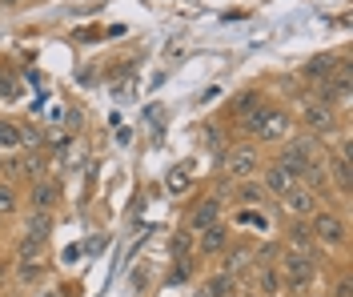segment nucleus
<instances>
[{
  "mask_svg": "<svg viewBox=\"0 0 353 297\" xmlns=\"http://www.w3.org/2000/svg\"><path fill=\"white\" fill-rule=\"evenodd\" d=\"M313 241H325V245H341L345 241V221L337 213H313Z\"/></svg>",
  "mask_w": 353,
  "mask_h": 297,
  "instance_id": "obj_3",
  "label": "nucleus"
},
{
  "mask_svg": "<svg viewBox=\"0 0 353 297\" xmlns=\"http://www.w3.org/2000/svg\"><path fill=\"white\" fill-rule=\"evenodd\" d=\"M257 285L265 289V297H285V281L273 265H257Z\"/></svg>",
  "mask_w": 353,
  "mask_h": 297,
  "instance_id": "obj_11",
  "label": "nucleus"
},
{
  "mask_svg": "<svg viewBox=\"0 0 353 297\" xmlns=\"http://www.w3.org/2000/svg\"><path fill=\"white\" fill-rule=\"evenodd\" d=\"M289 253H305V257H313V233H309L305 225L289 229Z\"/></svg>",
  "mask_w": 353,
  "mask_h": 297,
  "instance_id": "obj_13",
  "label": "nucleus"
},
{
  "mask_svg": "<svg viewBox=\"0 0 353 297\" xmlns=\"http://www.w3.org/2000/svg\"><path fill=\"white\" fill-rule=\"evenodd\" d=\"M293 185H297V181L289 177L281 165H269V169H265V193H277V197H285Z\"/></svg>",
  "mask_w": 353,
  "mask_h": 297,
  "instance_id": "obj_10",
  "label": "nucleus"
},
{
  "mask_svg": "<svg viewBox=\"0 0 353 297\" xmlns=\"http://www.w3.org/2000/svg\"><path fill=\"white\" fill-rule=\"evenodd\" d=\"M301 116H305V125L313 133H330L333 129V105H325V101H309Z\"/></svg>",
  "mask_w": 353,
  "mask_h": 297,
  "instance_id": "obj_6",
  "label": "nucleus"
},
{
  "mask_svg": "<svg viewBox=\"0 0 353 297\" xmlns=\"http://www.w3.org/2000/svg\"><path fill=\"white\" fill-rule=\"evenodd\" d=\"M281 205H285V213H293V217H313V213H317V193L305 189V185H293L285 197H281Z\"/></svg>",
  "mask_w": 353,
  "mask_h": 297,
  "instance_id": "obj_4",
  "label": "nucleus"
},
{
  "mask_svg": "<svg viewBox=\"0 0 353 297\" xmlns=\"http://www.w3.org/2000/svg\"><path fill=\"white\" fill-rule=\"evenodd\" d=\"M61 201V189H57V181H48V177H41V181H32V209H48Z\"/></svg>",
  "mask_w": 353,
  "mask_h": 297,
  "instance_id": "obj_9",
  "label": "nucleus"
},
{
  "mask_svg": "<svg viewBox=\"0 0 353 297\" xmlns=\"http://www.w3.org/2000/svg\"><path fill=\"white\" fill-rule=\"evenodd\" d=\"M237 197H241L245 205H261L265 201V185L261 181H241L237 185Z\"/></svg>",
  "mask_w": 353,
  "mask_h": 297,
  "instance_id": "obj_16",
  "label": "nucleus"
},
{
  "mask_svg": "<svg viewBox=\"0 0 353 297\" xmlns=\"http://www.w3.org/2000/svg\"><path fill=\"white\" fill-rule=\"evenodd\" d=\"M233 285H237V277L221 269V274L209 281V297H233Z\"/></svg>",
  "mask_w": 353,
  "mask_h": 297,
  "instance_id": "obj_17",
  "label": "nucleus"
},
{
  "mask_svg": "<svg viewBox=\"0 0 353 297\" xmlns=\"http://www.w3.org/2000/svg\"><path fill=\"white\" fill-rule=\"evenodd\" d=\"M217 221H221V201L217 197H205V201L193 209V217H189V225L197 229V233L201 229H209V225H217Z\"/></svg>",
  "mask_w": 353,
  "mask_h": 297,
  "instance_id": "obj_8",
  "label": "nucleus"
},
{
  "mask_svg": "<svg viewBox=\"0 0 353 297\" xmlns=\"http://www.w3.org/2000/svg\"><path fill=\"white\" fill-rule=\"evenodd\" d=\"M41 277H44L41 261H21V269H17V281H21V285H32V281H41Z\"/></svg>",
  "mask_w": 353,
  "mask_h": 297,
  "instance_id": "obj_18",
  "label": "nucleus"
},
{
  "mask_svg": "<svg viewBox=\"0 0 353 297\" xmlns=\"http://www.w3.org/2000/svg\"><path fill=\"white\" fill-rule=\"evenodd\" d=\"M52 233V217L44 213V209H32L28 213V225H24V237H32V241H44Z\"/></svg>",
  "mask_w": 353,
  "mask_h": 297,
  "instance_id": "obj_12",
  "label": "nucleus"
},
{
  "mask_svg": "<svg viewBox=\"0 0 353 297\" xmlns=\"http://www.w3.org/2000/svg\"><path fill=\"white\" fill-rule=\"evenodd\" d=\"M0 4H4V8H12V4H21V0H0Z\"/></svg>",
  "mask_w": 353,
  "mask_h": 297,
  "instance_id": "obj_23",
  "label": "nucleus"
},
{
  "mask_svg": "<svg viewBox=\"0 0 353 297\" xmlns=\"http://www.w3.org/2000/svg\"><path fill=\"white\" fill-rule=\"evenodd\" d=\"M257 137L261 141H285L289 137V116L281 109H269L261 116V125H257Z\"/></svg>",
  "mask_w": 353,
  "mask_h": 297,
  "instance_id": "obj_5",
  "label": "nucleus"
},
{
  "mask_svg": "<svg viewBox=\"0 0 353 297\" xmlns=\"http://www.w3.org/2000/svg\"><path fill=\"white\" fill-rule=\"evenodd\" d=\"M17 149H21V125L0 121V153H17Z\"/></svg>",
  "mask_w": 353,
  "mask_h": 297,
  "instance_id": "obj_14",
  "label": "nucleus"
},
{
  "mask_svg": "<svg viewBox=\"0 0 353 297\" xmlns=\"http://www.w3.org/2000/svg\"><path fill=\"white\" fill-rule=\"evenodd\" d=\"M229 249V229L221 225H209V229H201V253L205 257H217V253H225Z\"/></svg>",
  "mask_w": 353,
  "mask_h": 297,
  "instance_id": "obj_7",
  "label": "nucleus"
},
{
  "mask_svg": "<svg viewBox=\"0 0 353 297\" xmlns=\"http://www.w3.org/2000/svg\"><path fill=\"white\" fill-rule=\"evenodd\" d=\"M0 96H4V101H17V96H21V81L8 69H0Z\"/></svg>",
  "mask_w": 353,
  "mask_h": 297,
  "instance_id": "obj_19",
  "label": "nucleus"
},
{
  "mask_svg": "<svg viewBox=\"0 0 353 297\" xmlns=\"http://www.w3.org/2000/svg\"><path fill=\"white\" fill-rule=\"evenodd\" d=\"M165 185H169V193H185V189H189V169H185V165H181V169H173Z\"/></svg>",
  "mask_w": 353,
  "mask_h": 297,
  "instance_id": "obj_21",
  "label": "nucleus"
},
{
  "mask_svg": "<svg viewBox=\"0 0 353 297\" xmlns=\"http://www.w3.org/2000/svg\"><path fill=\"white\" fill-rule=\"evenodd\" d=\"M273 269L281 274L285 289L301 294V289H309V285H313V277H317V257H305V253H281Z\"/></svg>",
  "mask_w": 353,
  "mask_h": 297,
  "instance_id": "obj_1",
  "label": "nucleus"
},
{
  "mask_svg": "<svg viewBox=\"0 0 353 297\" xmlns=\"http://www.w3.org/2000/svg\"><path fill=\"white\" fill-rule=\"evenodd\" d=\"M8 213H17V189L0 181V217H8Z\"/></svg>",
  "mask_w": 353,
  "mask_h": 297,
  "instance_id": "obj_20",
  "label": "nucleus"
},
{
  "mask_svg": "<svg viewBox=\"0 0 353 297\" xmlns=\"http://www.w3.org/2000/svg\"><path fill=\"white\" fill-rule=\"evenodd\" d=\"M333 57H313V61H309V65H305V76H309V81H330V76H333Z\"/></svg>",
  "mask_w": 353,
  "mask_h": 297,
  "instance_id": "obj_15",
  "label": "nucleus"
},
{
  "mask_svg": "<svg viewBox=\"0 0 353 297\" xmlns=\"http://www.w3.org/2000/svg\"><path fill=\"white\" fill-rule=\"evenodd\" d=\"M189 249H193V237H189V233H176V237H173L176 261H189Z\"/></svg>",
  "mask_w": 353,
  "mask_h": 297,
  "instance_id": "obj_22",
  "label": "nucleus"
},
{
  "mask_svg": "<svg viewBox=\"0 0 353 297\" xmlns=\"http://www.w3.org/2000/svg\"><path fill=\"white\" fill-rule=\"evenodd\" d=\"M225 173L237 177V181H253V177L261 173V157H257V149H249V145L229 149V153H225Z\"/></svg>",
  "mask_w": 353,
  "mask_h": 297,
  "instance_id": "obj_2",
  "label": "nucleus"
}]
</instances>
